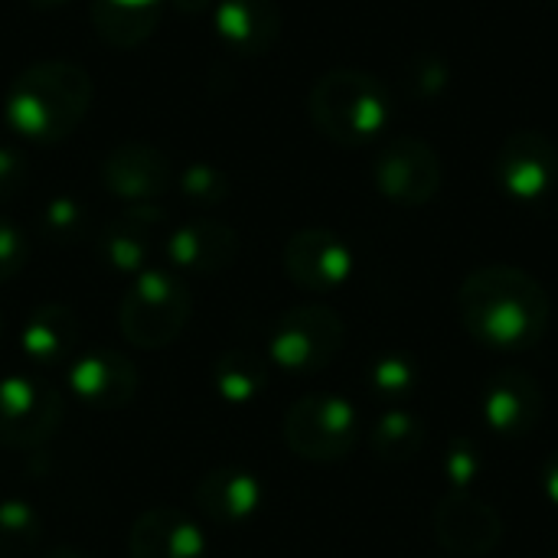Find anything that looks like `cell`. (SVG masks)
<instances>
[{"instance_id":"cell-9","label":"cell","mask_w":558,"mask_h":558,"mask_svg":"<svg viewBox=\"0 0 558 558\" xmlns=\"http://www.w3.org/2000/svg\"><path fill=\"white\" fill-rule=\"evenodd\" d=\"M497 183L520 203L543 199L558 183L556 141L536 128L510 134L497 154Z\"/></svg>"},{"instance_id":"cell-19","label":"cell","mask_w":558,"mask_h":558,"mask_svg":"<svg viewBox=\"0 0 558 558\" xmlns=\"http://www.w3.org/2000/svg\"><path fill=\"white\" fill-rule=\"evenodd\" d=\"M216 36L239 56H265L281 36L275 0H219Z\"/></svg>"},{"instance_id":"cell-15","label":"cell","mask_w":558,"mask_h":558,"mask_svg":"<svg viewBox=\"0 0 558 558\" xmlns=\"http://www.w3.org/2000/svg\"><path fill=\"white\" fill-rule=\"evenodd\" d=\"M163 209L154 203H134L118 219H111L101 232L98 252L114 275H141L154 255V239L163 226Z\"/></svg>"},{"instance_id":"cell-17","label":"cell","mask_w":558,"mask_h":558,"mask_svg":"<svg viewBox=\"0 0 558 558\" xmlns=\"http://www.w3.org/2000/svg\"><path fill=\"white\" fill-rule=\"evenodd\" d=\"M131 558H209L203 530L173 507H154L141 513L128 533Z\"/></svg>"},{"instance_id":"cell-29","label":"cell","mask_w":558,"mask_h":558,"mask_svg":"<svg viewBox=\"0 0 558 558\" xmlns=\"http://www.w3.org/2000/svg\"><path fill=\"white\" fill-rule=\"evenodd\" d=\"M448 78V69L441 65L438 56H415L405 69V85L415 98H428V95H438L441 85Z\"/></svg>"},{"instance_id":"cell-1","label":"cell","mask_w":558,"mask_h":558,"mask_svg":"<svg viewBox=\"0 0 558 558\" xmlns=\"http://www.w3.org/2000/svg\"><path fill=\"white\" fill-rule=\"evenodd\" d=\"M549 294L523 268L487 265L464 278L458 314L464 330L494 353H523L549 330Z\"/></svg>"},{"instance_id":"cell-2","label":"cell","mask_w":558,"mask_h":558,"mask_svg":"<svg viewBox=\"0 0 558 558\" xmlns=\"http://www.w3.org/2000/svg\"><path fill=\"white\" fill-rule=\"evenodd\" d=\"M95 98L92 78L75 62H36L16 75L3 98V121L20 137L52 144L69 137Z\"/></svg>"},{"instance_id":"cell-8","label":"cell","mask_w":558,"mask_h":558,"mask_svg":"<svg viewBox=\"0 0 558 558\" xmlns=\"http://www.w3.org/2000/svg\"><path fill=\"white\" fill-rule=\"evenodd\" d=\"M373 180L386 199L399 206H425L441 190V160L432 144L418 137H399L379 150Z\"/></svg>"},{"instance_id":"cell-33","label":"cell","mask_w":558,"mask_h":558,"mask_svg":"<svg viewBox=\"0 0 558 558\" xmlns=\"http://www.w3.org/2000/svg\"><path fill=\"white\" fill-rule=\"evenodd\" d=\"M177 10H183V13H190V16H196V13H203V10H209L216 0H170Z\"/></svg>"},{"instance_id":"cell-10","label":"cell","mask_w":558,"mask_h":558,"mask_svg":"<svg viewBox=\"0 0 558 558\" xmlns=\"http://www.w3.org/2000/svg\"><path fill=\"white\" fill-rule=\"evenodd\" d=\"M432 533L448 556L481 558L490 556L500 546L504 520L490 504L464 490H454L438 504L432 517Z\"/></svg>"},{"instance_id":"cell-16","label":"cell","mask_w":558,"mask_h":558,"mask_svg":"<svg viewBox=\"0 0 558 558\" xmlns=\"http://www.w3.org/2000/svg\"><path fill=\"white\" fill-rule=\"evenodd\" d=\"M167 258L183 275H219L226 271L239 255V235L232 226L219 219H193L170 232L167 239Z\"/></svg>"},{"instance_id":"cell-23","label":"cell","mask_w":558,"mask_h":558,"mask_svg":"<svg viewBox=\"0 0 558 558\" xmlns=\"http://www.w3.org/2000/svg\"><path fill=\"white\" fill-rule=\"evenodd\" d=\"M425 445V425L405 412V409H389L379 415V422L369 432V448L379 461L386 464H405L412 461Z\"/></svg>"},{"instance_id":"cell-30","label":"cell","mask_w":558,"mask_h":558,"mask_svg":"<svg viewBox=\"0 0 558 558\" xmlns=\"http://www.w3.org/2000/svg\"><path fill=\"white\" fill-rule=\"evenodd\" d=\"M29 258V245H26V235L0 216V284H7L10 278H16L23 271Z\"/></svg>"},{"instance_id":"cell-28","label":"cell","mask_w":558,"mask_h":558,"mask_svg":"<svg viewBox=\"0 0 558 558\" xmlns=\"http://www.w3.org/2000/svg\"><path fill=\"white\" fill-rule=\"evenodd\" d=\"M481 471H484V458H481V451L471 441L461 438V441H454L448 448V454H445V474L454 484V490H468L481 477Z\"/></svg>"},{"instance_id":"cell-25","label":"cell","mask_w":558,"mask_h":558,"mask_svg":"<svg viewBox=\"0 0 558 558\" xmlns=\"http://www.w3.org/2000/svg\"><path fill=\"white\" fill-rule=\"evenodd\" d=\"M177 190L186 203L193 206H219L229 199L232 193V183L229 177L216 167V163H206V160H193L180 170L177 177Z\"/></svg>"},{"instance_id":"cell-7","label":"cell","mask_w":558,"mask_h":558,"mask_svg":"<svg viewBox=\"0 0 558 558\" xmlns=\"http://www.w3.org/2000/svg\"><path fill=\"white\" fill-rule=\"evenodd\" d=\"M65 418V396L39 376L0 379V448H39Z\"/></svg>"},{"instance_id":"cell-13","label":"cell","mask_w":558,"mask_h":558,"mask_svg":"<svg viewBox=\"0 0 558 558\" xmlns=\"http://www.w3.org/2000/svg\"><path fill=\"white\" fill-rule=\"evenodd\" d=\"M101 183L111 196L124 199L128 206L134 203H154L157 196H163L173 183V170L170 160L141 141L121 144L114 147L105 163H101Z\"/></svg>"},{"instance_id":"cell-27","label":"cell","mask_w":558,"mask_h":558,"mask_svg":"<svg viewBox=\"0 0 558 558\" xmlns=\"http://www.w3.org/2000/svg\"><path fill=\"white\" fill-rule=\"evenodd\" d=\"M415 383H418V373H415L412 360L402 356V353H386L369 369V389L383 402H402V399H409L412 389H415Z\"/></svg>"},{"instance_id":"cell-5","label":"cell","mask_w":558,"mask_h":558,"mask_svg":"<svg viewBox=\"0 0 558 558\" xmlns=\"http://www.w3.org/2000/svg\"><path fill=\"white\" fill-rule=\"evenodd\" d=\"M360 438V415L343 396L311 392L284 412V445L317 464L343 461Z\"/></svg>"},{"instance_id":"cell-35","label":"cell","mask_w":558,"mask_h":558,"mask_svg":"<svg viewBox=\"0 0 558 558\" xmlns=\"http://www.w3.org/2000/svg\"><path fill=\"white\" fill-rule=\"evenodd\" d=\"M29 3H36V7H62L69 0H29Z\"/></svg>"},{"instance_id":"cell-24","label":"cell","mask_w":558,"mask_h":558,"mask_svg":"<svg viewBox=\"0 0 558 558\" xmlns=\"http://www.w3.org/2000/svg\"><path fill=\"white\" fill-rule=\"evenodd\" d=\"M43 520L26 500L0 504V558H29L39 546Z\"/></svg>"},{"instance_id":"cell-3","label":"cell","mask_w":558,"mask_h":558,"mask_svg":"<svg viewBox=\"0 0 558 558\" xmlns=\"http://www.w3.org/2000/svg\"><path fill=\"white\" fill-rule=\"evenodd\" d=\"M307 111L324 137L356 147L386 128L392 101L376 75L360 69H333L311 88Z\"/></svg>"},{"instance_id":"cell-36","label":"cell","mask_w":558,"mask_h":558,"mask_svg":"<svg viewBox=\"0 0 558 558\" xmlns=\"http://www.w3.org/2000/svg\"><path fill=\"white\" fill-rule=\"evenodd\" d=\"M0 330H3V317H0Z\"/></svg>"},{"instance_id":"cell-34","label":"cell","mask_w":558,"mask_h":558,"mask_svg":"<svg viewBox=\"0 0 558 558\" xmlns=\"http://www.w3.org/2000/svg\"><path fill=\"white\" fill-rule=\"evenodd\" d=\"M36 558H85L82 553H75V549H69V546H59V549H52V553H46V556H36Z\"/></svg>"},{"instance_id":"cell-22","label":"cell","mask_w":558,"mask_h":558,"mask_svg":"<svg viewBox=\"0 0 558 558\" xmlns=\"http://www.w3.org/2000/svg\"><path fill=\"white\" fill-rule=\"evenodd\" d=\"M209 383L216 396L229 405H252L268 386V366L248 350H226L216 356Z\"/></svg>"},{"instance_id":"cell-12","label":"cell","mask_w":558,"mask_h":558,"mask_svg":"<svg viewBox=\"0 0 558 558\" xmlns=\"http://www.w3.org/2000/svg\"><path fill=\"white\" fill-rule=\"evenodd\" d=\"M69 389L82 405L114 412L137 396V366L118 350H88L72 360Z\"/></svg>"},{"instance_id":"cell-31","label":"cell","mask_w":558,"mask_h":558,"mask_svg":"<svg viewBox=\"0 0 558 558\" xmlns=\"http://www.w3.org/2000/svg\"><path fill=\"white\" fill-rule=\"evenodd\" d=\"M29 183V160L16 147H0V203L16 199Z\"/></svg>"},{"instance_id":"cell-18","label":"cell","mask_w":558,"mask_h":558,"mask_svg":"<svg viewBox=\"0 0 558 558\" xmlns=\"http://www.w3.org/2000/svg\"><path fill=\"white\" fill-rule=\"evenodd\" d=\"M193 500L203 517H209L219 526H235L245 523L262 510L265 487L252 471L242 468H216L199 477Z\"/></svg>"},{"instance_id":"cell-20","label":"cell","mask_w":558,"mask_h":558,"mask_svg":"<svg viewBox=\"0 0 558 558\" xmlns=\"http://www.w3.org/2000/svg\"><path fill=\"white\" fill-rule=\"evenodd\" d=\"M23 353L39 366H59L75 356L78 317L65 304H43L29 314L20 330Z\"/></svg>"},{"instance_id":"cell-11","label":"cell","mask_w":558,"mask_h":558,"mask_svg":"<svg viewBox=\"0 0 558 558\" xmlns=\"http://www.w3.org/2000/svg\"><path fill=\"white\" fill-rule=\"evenodd\" d=\"M284 271L298 288L327 294L353 275V252L330 229H301L284 245Z\"/></svg>"},{"instance_id":"cell-26","label":"cell","mask_w":558,"mask_h":558,"mask_svg":"<svg viewBox=\"0 0 558 558\" xmlns=\"http://www.w3.org/2000/svg\"><path fill=\"white\" fill-rule=\"evenodd\" d=\"M85 229H88V213H85V203L75 196H52L39 213V232L49 242L69 245L82 239Z\"/></svg>"},{"instance_id":"cell-4","label":"cell","mask_w":558,"mask_h":558,"mask_svg":"<svg viewBox=\"0 0 558 558\" xmlns=\"http://www.w3.org/2000/svg\"><path fill=\"white\" fill-rule=\"evenodd\" d=\"M193 301L186 284L163 268H147L134 275L124 301L118 307L121 337L137 350L170 347L190 324Z\"/></svg>"},{"instance_id":"cell-32","label":"cell","mask_w":558,"mask_h":558,"mask_svg":"<svg viewBox=\"0 0 558 558\" xmlns=\"http://www.w3.org/2000/svg\"><path fill=\"white\" fill-rule=\"evenodd\" d=\"M539 481H543L546 497H549V500L558 507V451H553V454L543 461V474H539Z\"/></svg>"},{"instance_id":"cell-21","label":"cell","mask_w":558,"mask_h":558,"mask_svg":"<svg viewBox=\"0 0 558 558\" xmlns=\"http://www.w3.org/2000/svg\"><path fill=\"white\" fill-rule=\"evenodd\" d=\"M163 0H92L95 33L118 49L141 46L160 23Z\"/></svg>"},{"instance_id":"cell-6","label":"cell","mask_w":558,"mask_h":558,"mask_svg":"<svg viewBox=\"0 0 558 558\" xmlns=\"http://www.w3.org/2000/svg\"><path fill=\"white\" fill-rule=\"evenodd\" d=\"M343 337L347 327L333 307L301 304L275 324L268 356L288 376H314L337 360Z\"/></svg>"},{"instance_id":"cell-14","label":"cell","mask_w":558,"mask_h":558,"mask_svg":"<svg viewBox=\"0 0 558 558\" xmlns=\"http://www.w3.org/2000/svg\"><path fill=\"white\" fill-rule=\"evenodd\" d=\"M481 412L490 432L504 438H523L543 418V389L526 369H504L487 383Z\"/></svg>"}]
</instances>
